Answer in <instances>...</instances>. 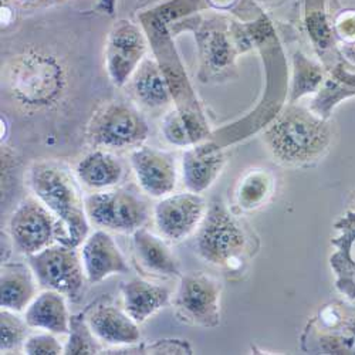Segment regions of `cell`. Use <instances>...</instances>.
Returning a JSON list of instances; mask_svg holds the SVG:
<instances>
[{
  "label": "cell",
  "mask_w": 355,
  "mask_h": 355,
  "mask_svg": "<svg viewBox=\"0 0 355 355\" xmlns=\"http://www.w3.org/2000/svg\"><path fill=\"white\" fill-rule=\"evenodd\" d=\"M246 27L253 46L261 54L268 87H266L264 96L254 111L245 116L243 120L212 132V139L223 148L239 142L268 127L282 112L284 101L288 98L287 63L272 21L266 15H260L254 21L246 23Z\"/></svg>",
  "instance_id": "6da1fadb"
},
{
  "label": "cell",
  "mask_w": 355,
  "mask_h": 355,
  "mask_svg": "<svg viewBox=\"0 0 355 355\" xmlns=\"http://www.w3.org/2000/svg\"><path fill=\"white\" fill-rule=\"evenodd\" d=\"M333 139L331 123L299 104L283 108L263 132V141L273 158L287 166L320 161L330 151Z\"/></svg>",
  "instance_id": "7a4b0ae2"
},
{
  "label": "cell",
  "mask_w": 355,
  "mask_h": 355,
  "mask_svg": "<svg viewBox=\"0 0 355 355\" xmlns=\"http://www.w3.org/2000/svg\"><path fill=\"white\" fill-rule=\"evenodd\" d=\"M169 28L173 36L182 32H191L195 36L199 53L198 77L202 83L230 77L236 70L238 57L254 47L246 23L223 16L196 13L173 23Z\"/></svg>",
  "instance_id": "3957f363"
},
{
  "label": "cell",
  "mask_w": 355,
  "mask_h": 355,
  "mask_svg": "<svg viewBox=\"0 0 355 355\" xmlns=\"http://www.w3.org/2000/svg\"><path fill=\"white\" fill-rule=\"evenodd\" d=\"M28 184L37 199L57 222V242L71 248L84 243L90 230L85 205L69 169L55 162H37L31 169Z\"/></svg>",
  "instance_id": "277c9868"
},
{
  "label": "cell",
  "mask_w": 355,
  "mask_h": 355,
  "mask_svg": "<svg viewBox=\"0 0 355 355\" xmlns=\"http://www.w3.org/2000/svg\"><path fill=\"white\" fill-rule=\"evenodd\" d=\"M3 83L6 92L19 105L42 110L60 100L67 77L64 66L55 55L27 49L6 62Z\"/></svg>",
  "instance_id": "5b68a950"
},
{
  "label": "cell",
  "mask_w": 355,
  "mask_h": 355,
  "mask_svg": "<svg viewBox=\"0 0 355 355\" xmlns=\"http://www.w3.org/2000/svg\"><path fill=\"white\" fill-rule=\"evenodd\" d=\"M250 239L243 225L220 199H215L198 227L195 248L200 259L216 268L238 270L248 256Z\"/></svg>",
  "instance_id": "8992f818"
},
{
  "label": "cell",
  "mask_w": 355,
  "mask_h": 355,
  "mask_svg": "<svg viewBox=\"0 0 355 355\" xmlns=\"http://www.w3.org/2000/svg\"><path fill=\"white\" fill-rule=\"evenodd\" d=\"M138 20L150 42L155 60L166 78L175 108L182 112L205 114L175 47L169 23L155 6L141 12Z\"/></svg>",
  "instance_id": "52a82bcc"
},
{
  "label": "cell",
  "mask_w": 355,
  "mask_h": 355,
  "mask_svg": "<svg viewBox=\"0 0 355 355\" xmlns=\"http://www.w3.org/2000/svg\"><path fill=\"white\" fill-rule=\"evenodd\" d=\"M310 354L355 355V304L331 302L322 306L302 336Z\"/></svg>",
  "instance_id": "ba28073f"
},
{
  "label": "cell",
  "mask_w": 355,
  "mask_h": 355,
  "mask_svg": "<svg viewBox=\"0 0 355 355\" xmlns=\"http://www.w3.org/2000/svg\"><path fill=\"white\" fill-rule=\"evenodd\" d=\"M150 135L144 115L132 105L112 101L100 107L87 127L90 142L108 150L138 148Z\"/></svg>",
  "instance_id": "9c48e42d"
},
{
  "label": "cell",
  "mask_w": 355,
  "mask_h": 355,
  "mask_svg": "<svg viewBox=\"0 0 355 355\" xmlns=\"http://www.w3.org/2000/svg\"><path fill=\"white\" fill-rule=\"evenodd\" d=\"M87 218L93 225L116 233H134L150 216L148 205L134 192L111 188L84 199Z\"/></svg>",
  "instance_id": "30bf717a"
},
{
  "label": "cell",
  "mask_w": 355,
  "mask_h": 355,
  "mask_svg": "<svg viewBox=\"0 0 355 355\" xmlns=\"http://www.w3.org/2000/svg\"><path fill=\"white\" fill-rule=\"evenodd\" d=\"M27 261L44 290H54L73 299L81 293L87 277L77 248L57 242L28 256Z\"/></svg>",
  "instance_id": "8fae6325"
},
{
  "label": "cell",
  "mask_w": 355,
  "mask_h": 355,
  "mask_svg": "<svg viewBox=\"0 0 355 355\" xmlns=\"http://www.w3.org/2000/svg\"><path fill=\"white\" fill-rule=\"evenodd\" d=\"M180 279L175 295L176 314L189 324L216 329L220 324L222 284L203 272H191Z\"/></svg>",
  "instance_id": "7c38bea8"
},
{
  "label": "cell",
  "mask_w": 355,
  "mask_h": 355,
  "mask_svg": "<svg viewBox=\"0 0 355 355\" xmlns=\"http://www.w3.org/2000/svg\"><path fill=\"white\" fill-rule=\"evenodd\" d=\"M148 46L150 42L141 24L127 19L114 23L105 43V69L115 87L128 84L145 58Z\"/></svg>",
  "instance_id": "4fadbf2b"
},
{
  "label": "cell",
  "mask_w": 355,
  "mask_h": 355,
  "mask_svg": "<svg viewBox=\"0 0 355 355\" xmlns=\"http://www.w3.org/2000/svg\"><path fill=\"white\" fill-rule=\"evenodd\" d=\"M9 233L15 249L28 257L57 242V222L39 199L27 198L13 212Z\"/></svg>",
  "instance_id": "5bb4252c"
},
{
  "label": "cell",
  "mask_w": 355,
  "mask_h": 355,
  "mask_svg": "<svg viewBox=\"0 0 355 355\" xmlns=\"http://www.w3.org/2000/svg\"><path fill=\"white\" fill-rule=\"evenodd\" d=\"M206 211L208 206L200 193H171L161 198L155 206V225L165 239L180 242L199 227Z\"/></svg>",
  "instance_id": "9a60e30c"
},
{
  "label": "cell",
  "mask_w": 355,
  "mask_h": 355,
  "mask_svg": "<svg viewBox=\"0 0 355 355\" xmlns=\"http://www.w3.org/2000/svg\"><path fill=\"white\" fill-rule=\"evenodd\" d=\"M131 166L145 193L151 198H165L176 187V165L171 154L157 148L138 146L131 153Z\"/></svg>",
  "instance_id": "2e32d148"
},
{
  "label": "cell",
  "mask_w": 355,
  "mask_h": 355,
  "mask_svg": "<svg viewBox=\"0 0 355 355\" xmlns=\"http://www.w3.org/2000/svg\"><path fill=\"white\" fill-rule=\"evenodd\" d=\"M225 165V148L212 138L192 145L182 157L184 185L195 193L208 191L220 176Z\"/></svg>",
  "instance_id": "e0dca14e"
},
{
  "label": "cell",
  "mask_w": 355,
  "mask_h": 355,
  "mask_svg": "<svg viewBox=\"0 0 355 355\" xmlns=\"http://www.w3.org/2000/svg\"><path fill=\"white\" fill-rule=\"evenodd\" d=\"M81 259L87 282L97 284L110 276L125 275L130 272V266L118 248L112 236L104 230H96L81 248Z\"/></svg>",
  "instance_id": "ac0fdd59"
},
{
  "label": "cell",
  "mask_w": 355,
  "mask_h": 355,
  "mask_svg": "<svg viewBox=\"0 0 355 355\" xmlns=\"http://www.w3.org/2000/svg\"><path fill=\"white\" fill-rule=\"evenodd\" d=\"M337 232L331 245L336 250L329 261L334 272L336 290L349 302H355V211L345 212L334 223Z\"/></svg>",
  "instance_id": "d6986e66"
},
{
  "label": "cell",
  "mask_w": 355,
  "mask_h": 355,
  "mask_svg": "<svg viewBox=\"0 0 355 355\" xmlns=\"http://www.w3.org/2000/svg\"><path fill=\"white\" fill-rule=\"evenodd\" d=\"M87 321L98 341L108 345L128 347L138 344L141 340L139 324L125 310L114 306L97 307Z\"/></svg>",
  "instance_id": "ffe728a7"
},
{
  "label": "cell",
  "mask_w": 355,
  "mask_h": 355,
  "mask_svg": "<svg viewBox=\"0 0 355 355\" xmlns=\"http://www.w3.org/2000/svg\"><path fill=\"white\" fill-rule=\"evenodd\" d=\"M128 84L134 98L146 110H162L173 103L169 85L155 57H145Z\"/></svg>",
  "instance_id": "44dd1931"
},
{
  "label": "cell",
  "mask_w": 355,
  "mask_h": 355,
  "mask_svg": "<svg viewBox=\"0 0 355 355\" xmlns=\"http://www.w3.org/2000/svg\"><path fill=\"white\" fill-rule=\"evenodd\" d=\"M70 318L64 294L54 290H44L36 295L24 311L28 327L53 334H69Z\"/></svg>",
  "instance_id": "7402d4cb"
},
{
  "label": "cell",
  "mask_w": 355,
  "mask_h": 355,
  "mask_svg": "<svg viewBox=\"0 0 355 355\" xmlns=\"http://www.w3.org/2000/svg\"><path fill=\"white\" fill-rule=\"evenodd\" d=\"M355 96V70H349L344 62L327 69V76L311 100L309 108L324 120H330L334 108L344 100Z\"/></svg>",
  "instance_id": "603a6c76"
},
{
  "label": "cell",
  "mask_w": 355,
  "mask_h": 355,
  "mask_svg": "<svg viewBox=\"0 0 355 355\" xmlns=\"http://www.w3.org/2000/svg\"><path fill=\"white\" fill-rule=\"evenodd\" d=\"M36 276L31 266L21 263L2 264L0 304L2 309L21 313L36 297Z\"/></svg>",
  "instance_id": "cb8c5ba5"
},
{
  "label": "cell",
  "mask_w": 355,
  "mask_h": 355,
  "mask_svg": "<svg viewBox=\"0 0 355 355\" xmlns=\"http://www.w3.org/2000/svg\"><path fill=\"white\" fill-rule=\"evenodd\" d=\"M124 310L138 324L145 322L155 313L169 303L171 293L166 287L146 282L142 279H132L121 286Z\"/></svg>",
  "instance_id": "d4e9b609"
},
{
  "label": "cell",
  "mask_w": 355,
  "mask_h": 355,
  "mask_svg": "<svg viewBox=\"0 0 355 355\" xmlns=\"http://www.w3.org/2000/svg\"><path fill=\"white\" fill-rule=\"evenodd\" d=\"M132 245L137 259L146 270L162 277H181L180 263L168 248V245L155 236L141 227L132 233Z\"/></svg>",
  "instance_id": "484cf974"
},
{
  "label": "cell",
  "mask_w": 355,
  "mask_h": 355,
  "mask_svg": "<svg viewBox=\"0 0 355 355\" xmlns=\"http://www.w3.org/2000/svg\"><path fill=\"white\" fill-rule=\"evenodd\" d=\"M76 175L84 187L94 191H105L121 182L124 166L115 155L97 150L87 154L77 164Z\"/></svg>",
  "instance_id": "4316f807"
},
{
  "label": "cell",
  "mask_w": 355,
  "mask_h": 355,
  "mask_svg": "<svg viewBox=\"0 0 355 355\" xmlns=\"http://www.w3.org/2000/svg\"><path fill=\"white\" fill-rule=\"evenodd\" d=\"M161 130L164 138L173 146L189 148L212 138V131L205 114L182 112L176 108H172L164 116Z\"/></svg>",
  "instance_id": "83f0119b"
},
{
  "label": "cell",
  "mask_w": 355,
  "mask_h": 355,
  "mask_svg": "<svg viewBox=\"0 0 355 355\" xmlns=\"http://www.w3.org/2000/svg\"><path fill=\"white\" fill-rule=\"evenodd\" d=\"M276 191V176L264 168H253L242 175L234 188V203L243 212L257 211L270 200Z\"/></svg>",
  "instance_id": "f1b7e54d"
},
{
  "label": "cell",
  "mask_w": 355,
  "mask_h": 355,
  "mask_svg": "<svg viewBox=\"0 0 355 355\" xmlns=\"http://www.w3.org/2000/svg\"><path fill=\"white\" fill-rule=\"evenodd\" d=\"M291 64L293 76L287 101L288 104H297L302 98L318 93L327 76V70L300 50L293 53Z\"/></svg>",
  "instance_id": "f546056e"
},
{
  "label": "cell",
  "mask_w": 355,
  "mask_h": 355,
  "mask_svg": "<svg viewBox=\"0 0 355 355\" xmlns=\"http://www.w3.org/2000/svg\"><path fill=\"white\" fill-rule=\"evenodd\" d=\"M98 338L94 336L90 324L81 314L71 315L69 340L64 345V354L69 355H93L100 352Z\"/></svg>",
  "instance_id": "4dcf8cb0"
},
{
  "label": "cell",
  "mask_w": 355,
  "mask_h": 355,
  "mask_svg": "<svg viewBox=\"0 0 355 355\" xmlns=\"http://www.w3.org/2000/svg\"><path fill=\"white\" fill-rule=\"evenodd\" d=\"M28 324L17 313L2 309L0 313V351L9 352L23 347L27 340Z\"/></svg>",
  "instance_id": "1f68e13d"
},
{
  "label": "cell",
  "mask_w": 355,
  "mask_h": 355,
  "mask_svg": "<svg viewBox=\"0 0 355 355\" xmlns=\"http://www.w3.org/2000/svg\"><path fill=\"white\" fill-rule=\"evenodd\" d=\"M23 351L27 355H60L64 354V347L60 344L53 333H43L27 337Z\"/></svg>",
  "instance_id": "d6a6232c"
},
{
  "label": "cell",
  "mask_w": 355,
  "mask_h": 355,
  "mask_svg": "<svg viewBox=\"0 0 355 355\" xmlns=\"http://www.w3.org/2000/svg\"><path fill=\"white\" fill-rule=\"evenodd\" d=\"M241 2V0H208L209 3V8H214L216 10H230L232 8H234L236 5H238Z\"/></svg>",
  "instance_id": "836d02e7"
},
{
  "label": "cell",
  "mask_w": 355,
  "mask_h": 355,
  "mask_svg": "<svg viewBox=\"0 0 355 355\" xmlns=\"http://www.w3.org/2000/svg\"><path fill=\"white\" fill-rule=\"evenodd\" d=\"M341 54L347 58V60L355 66V40L354 42H348V43H343L341 47Z\"/></svg>",
  "instance_id": "e575fe53"
},
{
  "label": "cell",
  "mask_w": 355,
  "mask_h": 355,
  "mask_svg": "<svg viewBox=\"0 0 355 355\" xmlns=\"http://www.w3.org/2000/svg\"><path fill=\"white\" fill-rule=\"evenodd\" d=\"M116 5H118V0H100L97 9L105 15L112 16L116 10Z\"/></svg>",
  "instance_id": "d590c367"
},
{
  "label": "cell",
  "mask_w": 355,
  "mask_h": 355,
  "mask_svg": "<svg viewBox=\"0 0 355 355\" xmlns=\"http://www.w3.org/2000/svg\"><path fill=\"white\" fill-rule=\"evenodd\" d=\"M254 2L261 3V5H273V3H276V0H254Z\"/></svg>",
  "instance_id": "8d00e7d4"
},
{
  "label": "cell",
  "mask_w": 355,
  "mask_h": 355,
  "mask_svg": "<svg viewBox=\"0 0 355 355\" xmlns=\"http://www.w3.org/2000/svg\"><path fill=\"white\" fill-rule=\"evenodd\" d=\"M17 2H19V3H23V5H26V3H31V2H35V3H36L37 0H17Z\"/></svg>",
  "instance_id": "74e56055"
},
{
  "label": "cell",
  "mask_w": 355,
  "mask_h": 355,
  "mask_svg": "<svg viewBox=\"0 0 355 355\" xmlns=\"http://www.w3.org/2000/svg\"><path fill=\"white\" fill-rule=\"evenodd\" d=\"M9 2H10V0H2V8H3V6H6Z\"/></svg>",
  "instance_id": "f35d334b"
},
{
  "label": "cell",
  "mask_w": 355,
  "mask_h": 355,
  "mask_svg": "<svg viewBox=\"0 0 355 355\" xmlns=\"http://www.w3.org/2000/svg\"><path fill=\"white\" fill-rule=\"evenodd\" d=\"M352 199H354V203H355V193H354V198H352Z\"/></svg>",
  "instance_id": "ab89813d"
}]
</instances>
